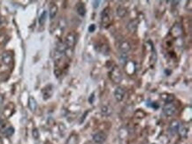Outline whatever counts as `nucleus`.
Masks as SVG:
<instances>
[{"label":"nucleus","mask_w":192,"mask_h":144,"mask_svg":"<svg viewBox=\"0 0 192 144\" xmlns=\"http://www.w3.org/2000/svg\"><path fill=\"white\" fill-rule=\"evenodd\" d=\"M109 78L112 80V81L114 82L115 84H119L120 81L122 80V72L120 71L118 66H113L109 72Z\"/></svg>","instance_id":"1"},{"label":"nucleus","mask_w":192,"mask_h":144,"mask_svg":"<svg viewBox=\"0 0 192 144\" xmlns=\"http://www.w3.org/2000/svg\"><path fill=\"white\" fill-rule=\"evenodd\" d=\"M101 22H102V25L105 27H107L111 24V22H112V13H111L110 8L106 7L104 9L103 13L101 14Z\"/></svg>","instance_id":"2"},{"label":"nucleus","mask_w":192,"mask_h":144,"mask_svg":"<svg viewBox=\"0 0 192 144\" xmlns=\"http://www.w3.org/2000/svg\"><path fill=\"white\" fill-rule=\"evenodd\" d=\"M117 47H118V51H119L120 54H127L128 51H130V50H131L130 43L126 40L119 41V43H118V44H117Z\"/></svg>","instance_id":"3"},{"label":"nucleus","mask_w":192,"mask_h":144,"mask_svg":"<svg viewBox=\"0 0 192 144\" xmlns=\"http://www.w3.org/2000/svg\"><path fill=\"white\" fill-rule=\"evenodd\" d=\"M76 35L73 32H70L69 34H67V35L66 36V40H65V45L67 49H72L73 47H74L75 43H76Z\"/></svg>","instance_id":"4"},{"label":"nucleus","mask_w":192,"mask_h":144,"mask_svg":"<svg viewBox=\"0 0 192 144\" xmlns=\"http://www.w3.org/2000/svg\"><path fill=\"white\" fill-rule=\"evenodd\" d=\"M176 112V107L173 103H168L163 107V113L166 117L173 116Z\"/></svg>","instance_id":"5"},{"label":"nucleus","mask_w":192,"mask_h":144,"mask_svg":"<svg viewBox=\"0 0 192 144\" xmlns=\"http://www.w3.org/2000/svg\"><path fill=\"white\" fill-rule=\"evenodd\" d=\"M13 54L11 51H5V52H3L2 56H1L2 63L6 66H10L13 63Z\"/></svg>","instance_id":"6"},{"label":"nucleus","mask_w":192,"mask_h":144,"mask_svg":"<svg viewBox=\"0 0 192 144\" xmlns=\"http://www.w3.org/2000/svg\"><path fill=\"white\" fill-rule=\"evenodd\" d=\"M126 95V91L124 89V88L122 87H117L114 90V97L116 99L117 102H121Z\"/></svg>","instance_id":"7"},{"label":"nucleus","mask_w":192,"mask_h":144,"mask_svg":"<svg viewBox=\"0 0 192 144\" xmlns=\"http://www.w3.org/2000/svg\"><path fill=\"white\" fill-rule=\"evenodd\" d=\"M106 140V134L104 132H98L93 135V142L96 144H103Z\"/></svg>","instance_id":"8"},{"label":"nucleus","mask_w":192,"mask_h":144,"mask_svg":"<svg viewBox=\"0 0 192 144\" xmlns=\"http://www.w3.org/2000/svg\"><path fill=\"white\" fill-rule=\"evenodd\" d=\"M42 94H43V98L44 100H48L49 98H51L53 94L52 85H47L46 87H44L42 90Z\"/></svg>","instance_id":"9"},{"label":"nucleus","mask_w":192,"mask_h":144,"mask_svg":"<svg viewBox=\"0 0 192 144\" xmlns=\"http://www.w3.org/2000/svg\"><path fill=\"white\" fill-rule=\"evenodd\" d=\"M180 125H181L180 124V122L178 120H176V119H174V120L171 121V123L169 125V132H170L171 134L174 135V134H176L178 133Z\"/></svg>","instance_id":"10"},{"label":"nucleus","mask_w":192,"mask_h":144,"mask_svg":"<svg viewBox=\"0 0 192 144\" xmlns=\"http://www.w3.org/2000/svg\"><path fill=\"white\" fill-rule=\"evenodd\" d=\"M137 27H138V20L134 19V20H130L127 24V30L130 32V33H135L137 29Z\"/></svg>","instance_id":"11"},{"label":"nucleus","mask_w":192,"mask_h":144,"mask_svg":"<svg viewBox=\"0 0 192 144\" xmlns=\"http://www.w3.org/2000/svg\"><path fill=\"white\" fill-rule=\"evenodd\" d=\"M58 13V6L56 4L52 3L51 6H50V9H49V15H50V19L53 20L55 19L56 15Z\"/></svg>","instance_id":"12"},{"label":"nucleus","mask_w":192,"mask_h":144,"mask_svg":"<svg viewBox=\"0 0 192 144\" xmlns=\"http://www.w3.org/2000/svg\"><path fill=\"white\" fill-rule=\"evenodd\" d=\"M28 108L32 112H35L37 109V102L33 97H29L28 98Z\"/></svg>","instance_id":"13"},{"label":"nucleus","mask_w":192,"mask_h":144,"mask_svg":"<svg viewBox=\"0 0 192 144\" xmlns=\"http://www.w3.org/2000/svg\"><path fill=\"white\" fill-rule=\"evenodd\" d=\"M78 142H79V136L76 134L73 133L69 135L66 144H78Z\"/></svg>","instance_id":"14"},{"label":"nucleus","mask_w":192,"mask_h":144,"mask_svg":"<svg viewBox=\"0 0 192 144\" xmlns=\"http://www.w3.org/2000/svg\"><path fill=\"white\" fill-rule=\"evenodd\" d=\"M178 133H179L181 137H187L188 136V134H189V127L187 125H180Z\"/></svg>","instance_id":"15"},{"label":"nucleus","mask_w":192,"mask_h":144,"mask_svg":"<svg viewBox=\"0 0 192 144\" xmlns=\"http://www.w3.org/2000/svg\"><path fill=\"white\" fill-rule=\"evenodd\" d=\"M116 13H117V15L119 16V18H124L127 15V10L124 6H119L116 10Z\"/></svg>","instance_id":"16"},{"label":"nucleus","mask_w":192,"mask_h":144,"mask_svg":"<svg viewBox=\"0 0 192 144\" xmlns=\"http://www.w3.org/2000/svg\"><path fill=\"white\" fill-rule=\"evenodd\" d=\"M101 113H102V115H104V116H106V117H108V116H110V115H112V113H113V109H112V107H110V106H103L102 108H101Z\"/></svg>","instance_id":"17"},{"label":"nucleus","mask_w":192,"mask_h":144,"mask_svg":"<svg viewBox=\"0 0 192 144\" xmlns=\"http://www.w3.org/2000/svg\"><path fill=\"white\" fill-rule=\"evenodd\" d=\"M76 10H77V13L81 16H84L85 13H86V8H85V6L83 3H79L77 5V7H76Z\"/></svg>","instance_id":"18"},{"label":"nucleus","mask_w":192,"mask_h":144,"mask_svg":"<svg viewBox=\"0 0 192 144\" xmlns=\"http://www.w3.org/2000/svg\"><path fill=\"white\" fill-rule=\"evenodd\" d=\"M3 134H4L5 136L10 137V136H12L13 134H14V128H13V126H9V127H7L5 131L3 132Z\"/></svg>","instance_id":"19"},{"label":"nucleus","mask_w":192,"mask_h":144,"mask_svg":"<svg viewBox=\"0 0 192 144\" xmlns=\"http://www.w3.org/2000/svg\"><path fill=\"white\" fill-rule=\"evenodd\" d=\"M46 16H47L46 11H44V12L42 13V14L40 15L39 20H38V21H39V24L41 25V26H43V25L45 23V20H46Z\"/></svg>","instance_id":"20"},{"label":"nucleus","mask_w":192,"mask_h":144,"mask_svg":"<svg viewBox=\"0 0 192 144\" xmlns=\"http://www.w3.org/2000/svg\"><path fill=\"white\" fill-rule=\"evenodd\" d=\"M119 61H120V63H121L122 66H126L127 62V54H120V56H119Z\"/></svg>","instance_id":"21"},{"label":"nucleus","mask_w":192,"mask_h":144,"mask_svg":"<svg viewBox=\"0 0 192 144\" xmlns=\"http://www.w3.org/2000/svg\"><path fill=\"white\" fill-rule=\"evenodd\" d=\"M32 136L35 140H38L40 137V134H39V131H38V129L37 128H34L33 131H32Z\"/></svg>","instance_id":"22"},{"label":"nucleus","mask_w":192,"mask_h":144,"mask_svg":"<svg viewBox=\"0 0 192 144\" xmlns=\"http://www.w3.org/2000/svg\"><path fill=\"white\" fill-rule=\"evenodd\" d=\"M93 4H94V8H98V7L99 6V4H100V1H94L93 2Z\"/></svg>","instance_id":"23"},{"label":"nucleus","mask_w":192,"mask_h":144,"mask_svg":"<svg viewBox=\"0 0 192 144\" xmlns=\"http://www.w3.org/2000/svg\"><path fill=\"white\" fill-rule=\"evenodd\" d=\"M95 27H95V25H90V28H89V31H90V32H93V31H94V29H95Z\"/></svg>","instance_id":"24"},{"label":"nucleus","mask_w":192,"mask_h":144,"mask_svg":"<svg viewBox=\"0 0 192 144\" xmlns=\"http://www.w3.org/2000/svg\"><path fill=\"white\" fill-rule=\"evenodd\" d=\"M3 103H4V97H3V95L0 94V106L3 105Z\"/></svg>","instance_id":"25"},{"label":"nucleus","mask_w":192,"mask_h":144,"mask_svg":"<svg viewBox=\"0 0 192 144\" xmlns=\"http://www.w3.org/2000/svg\"><path fill=\"white\" fill-rule=\"evenodd\" d=\"M3 124H4V122H3V120L0 118V129L2 128V126H3Z\"/></svg>","instance_id":"26"},{"label":"nucleus","mask_w":192,"mask_h":144,"mask_svg":"<svg viewBox=\"0 0 192 144\" xmlns=\"http://www.w3.org/2000/svg\"><path fill=\"white\" fill-rule=\"evenodd\" d=\"M0 144H3V140L1 137H0Z\"/></svg>","instance_id":"27"},{"label":"nucleus","mask_w":192,"mask_h":144,"mask_svg":"<svg viewBox=\"0 0 192 144\" xmlns=\"http://www.w3.org/2000/svg\"><path fill=\"white\" fill-rule=\"evenodd\" d=\"M1 21H2V18H1V16H0V23H1Z\"/></svg>","instance_id":"28"}]
</instances>
